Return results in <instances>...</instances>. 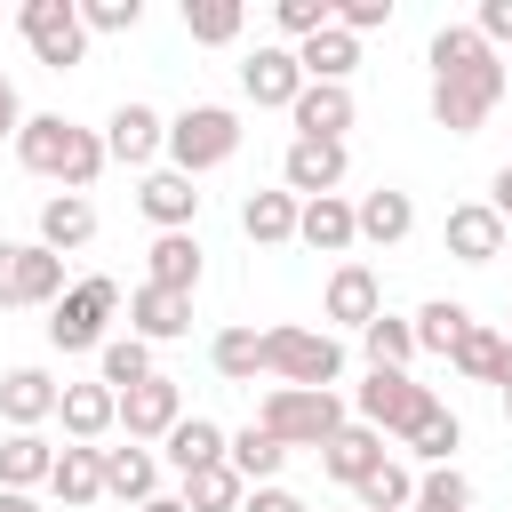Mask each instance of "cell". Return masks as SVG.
I'll list each match as a JSON object with an SVG mask.
<instances>
[{
    "mask_svg": "<svg viewBox=\"0 0 512 512\" xmlns=\"http://www.w3.org/2000/svg\"><path fill=\"white\" fill-rule=\"evenodd\" d=\"M496 96H504V56L472 24H440L432 32V120L448 136H480Z\"/></svg>",
    "mask_w": 512,
    "mask_h": 512,
    "instance_id": "6da1fadb",
    "label": "cell"
},
{
    "mask_svg": "<svg viewBox=\"0 0 512 512\" xmlns=\"http://www.w3.org/2000/svg\"><path fill=\"white\" fill-rule=\"evenodd\" d=\"M16 160L32 168V176H48V184H64V192H88L96 176H104V136L96 128H80V120H64V112H32L24 128H16Z\"/></svg>",
    "mask_w": 512,
    "mask_h": 512,
    "instance_id": "7a4b0ae2",
    "label": "cell"
},
{
    "mask_svg": "<svg viewBox=\"0 0 512 512\" xmlns=\"http://www.w3.org/2000/svg\"><path fill=\"white\" fill-rule=\"evenodd\" d=\"M264 376H280V384H296V392H336V376H344V344H336L328 328H296V320H280V328H264Z\"/></svg>",
    "mask_w": 512,
    "mask_h": 512,
    "instance_id": "3957f363",
    "label": "cell"
},
{
    "mask_svg": "<svg viewBox=\"0 0 512 512\" xmlns=\"http://www.w3.org/2000/svg\"><path fill=\"white\" fill-rule=\"evenodd\" d=\"M432 408H440V392H432V384H416L408 368H368V384L352 392V416H360L368 432H384V440H408Z\"/></svg>",
    "mask_w": 512,
    "mask_h": 512,
    "instance_id": "277c9868",
    "label": "cell"
},
{
    "mask_svg": "<svg viewBox=\"0 0 512 512\" xmlns=\"http://www.w3.org/2000/svg\"><path fill=\"white\" fill-rule=\"evenodd\" d=\"M256 424H264L280 448H328L352 416H344V400H336V392H296V384H272V392H264V408H256Z\"/></svg>",
    "mask_w": 512,
    "mask_h": 512,
    "instance_id": "5b68a950",
    "label": "cell"
},
{
    "mask_svg": "<svg viewBox=\"0 0 512 512\" xmlns=\"http://www.w3.org/2000/svg\"><path fill=\"white\" fill-rule=\"evenodd\" d=\"M232 152H240V112H232V104H184V112L168 120V168L208 176V168H224Z\"/></svg>",
    "mask_w": 512,
    "mask_h": 512,
    "instance_id": "8992f818",
    "label": "cell"
},
{
    "mask_svg": "<svg viewBox=\"0 0 512 512\" xmlns=\"http://www.w3.org/2000/svg\"><path fill=\"white\" fill-rule=\"evenodd\" d=\"M120 312V280L112 272H88L64 288V304L48 312V344L56 352H104V320Z\"/></svg>",
    "mask_w": 512,
    "mask_h": 512,
    "instance_id": "52a82bcc",
    "label": "cell"
},
{
    "mask_svg": "<svg viewBox=\"0 0 512 512\" xmlns=\"http://www.w3.org/2000/svg\"><path fill=\"white\" fill-rule=\"evenodd\" d=\"M16 32H24V48H32L48 72H72V64L88 56V16H80V0H24V8H16Z\"/></svg>",
    "mask_w": 512,
    "mask_h": 512,
    "instance_id": "ba28073f",
    "label": "cell"
},
{
    "mask_svg": "<svg viewBox=\"0 0 512 512\" xmlns=\"http://www.w3.org/2000/svg\"><path fill=\"white\" fill-rule=\"evenodd\" d=\"M240 88H248L256 112H288V104L304 96V64H296V48H288V40H264V48L240 64Z\"/></svg>",
    "mask_w": 512,
    "mask_h": 512,
    "instance_id": "9c48e42d",
    "label": "cell"
},
{
    "mask_svg": "<svg viewBox=\"0 0 512 512\" xmlns=\"http://www.w3.org/2000/svg\"><path fill=\"white\" fill-rule=\"evenodd\" d=\"M184 424V392H176V376H152V384H136V392H120V432L144 448V440H168Z\"/></svg>",
    "mask_w": 512,
    "mask_h": 512,
    "instance_id": "30bf717a",
    "label": "cell"
},
{
    "mask_svg": "<svg viewBox=\"0 0 512 512\" xmlns=\"http://www.w3.org/2000/svg\"><path fill=\"white\" fill-rule=\"evenodd\" d=\"M288 120H296V136H304V144H344V128L360 120V104H352V88L304 80V96L288 104Z\"/></svg>",
    "mask_w": 512,
    "mask_h": 512,
    "instance_id": "8fae6325",
    "label": "cell"
},
{
    "mask_svg": "<svg viewBox=\"0 0 512 512\" xmlns=\"http://www.w3.org/2000/svg\"><path fill=\"white\" fill-rule=\"evenodd\" d=\"M104 152H112L120 168H152V152H168V120H160L152 104H120V112L104 120Z\"/></svg>",
    "mask_w": 512,
    "mask_h": 512,
    "instance_id": "7c38bea8",
    "label": "cell"
},
{
    "mask_svg": "<svg viewBox=\"0 0 512 512\" xmlns=\"http://www.w3.org/2000/svg\"><path fill=\"white\" fill-rule=\"evenodd\" d=\"M504 240H512V224H504L488 200L448 208V256H456V264H496V256H504Z\"/></svg>",
    "mask_w": 512,
    "mask_h": 512,
    "instance_id": "4fadbf2b",
    "label": "cell"
},
{
    "mask_svg": "<svg viewBox=\"0 0 512 512\" xmlns=\"http://www.w3.org/2000/svg\"><path fill=\"white\" fill-rule=\"evenodd\" d=\"M16 304H64V256L40 248V240H16V264H8V312Z\"/></svg>",
    "mask_w": 512,
    "mask_h": 512,
    "instance_id": "5bb4252c",
    "label": "cell"
},
{
    "mask_svg": "<svg viewBox=\"0 0 512 512\" xmlns=\"http://www.w3.org/2000/svg\"><path fill=\"white\" fill-rule=\"evenodd\" d=\"M56 400H64V384H56L48 368H8V376H0V416H8V432H40V424L56 416Z\"/></svg>",
    "mask_w": 512,
    "mask_h": 512,
    "instance_id": "9a60e30c",
    "label": "cell"
},
{
    "mask_svg": "<svg viewBox=\"0 0 512 512\" xmlns=\"http://www.w3.org/2000/svg\"><path fill=\"white\" fill-rule=\"evenodd\" d=\"M280 184H288L296 200H328V192L344 184V144H304V136H296V144L280 152Z\"/></svg>",
    "mask_w": 512,
    "mask_h": 512,
    "instance_id": "2e32d148",
    "label": "cell"
},
{
    "mask_svg": "<svg viewBox=\"0 0 512 512\" xmlns=\"http://www.w3.org/2000/svg\"><path fill=\"white\" fill-rule=\"evenodd\" d=\"M336 328H368L376 312H384V280L368 272V264H336L328 272V304H320Z\"/></svg>",
    "mask_w": 512,
    "mask_h": 512,
    "instance_id": "e0dca14e",
    "label": "cell"
},
{
    "mask_svg": "<svg viewBox=\"0 0 512 512\" xmlns=\"http://www.w3.org/2000/svg\"><path fill=\"white\" fill-rule=\"evenodd\" d=\"M56 416H64V432L80 440V448H96L112 424H120V392L96 376V384H64V400H56Z\"/></svg>",
    "mask_w": 512,
    "mask_h": 512,
    "instance_id": "ac0fdd59",
    "label": "cell"
},
{
    "mask_svg": "<svg viewBox=\"0 0 512 512\" xmlns=\"http://www.w3.org/2000/svg\"><path fill=\"white\" fill-rule=\"evenodd\" d=\"M136 208H144L160 232H192L200 192H192V176H184V168H152V176H144V192H136Z\"/></svg>",
    "mask_w": 512,
    "mask_h": 512,
    "instance_id": "d6986e66",
    "label": "cell"
},
{
    "mask_svg": "<svg viewBox=\"0 0 512 512\" xmlns=\"http://www.w3.org/2000/svg\"><path fill=\"white\" fill-rule=\"evenodd\" d=\"M448 368H456L464 384H504V392H512V336H504V328H480V320H472V336H464V344L448 352Z\"/></svg>",
    "mask_w": 512,
    "mask_h": 512,
    "instance_id": "ffe728a7",
    "label": "cell"
},
{
    "mask_svg": "<svg viewBox=\"0 0 512 512\" xmlns=\"http://www.w3.org/2000/svg\"><path fill=\"white\" fill-rule=\"evenodd\" d=\"M352 216H360V240H376V248H400V240L416 232V200H408V192H392V184L360 192V200H352Z\"/></svg>",
    "mask_w": 512,
    "mask_h": 512,
    "instance_id": "44dd1931",
    "label": "cell"
},
{
    "mask_svg": "<svg viewBox=\"0 0 512 512\" xmlns=\"http://www.w3.org/2000/svg\"><path fill=\"white\" fill-rule=\"evenodd\" d=\"M88 240H96V208H88V192H48V200H40V248L72 256V248H88Z\"/></svg>",
    "mask_w": 512,
    "mask_h": 512,
    "instance_id": "7402d4cb",
    "label": "cell"
},
{
    "mask_svg": "<svg viewBox=\"0 0 512 512\" xmlns=\"http://www.w3.org/2000/svg\"><path fill=\"white\" fill-rule=\"evenodd\" d=\"M296 216H304V200L280 184V192H248L240 200V232L256 240V248H288L296 240Z\"/></svg>",
    "mask_w": 512,
    "mask_h": 512,
    "instance_id": "603a6c76",
    "label": "cell"
},
{
    "mask_svg": "<svg viewBox=\"0 0 512 512\" xmlns=\"http://www.w3.org/2000/svg\"><path fill=\"white\" fill-rule=\"evenodd\" d=\"M296 240H304V248H320V256H344V248L360 240V216H352V200H344V192H328V200H304V216H296Z\"/></svg>",
    "mask_w": 512,
    "mask_h": 512,
    "instance_id": "cb8c5ba5",
    "label": "cell"
},
{
    "mask_svg": "<svg viewBox=\"0 0 512 512\" xmlns=\"http://www.w3.org/2000/svg\"><path fill=\"white\" fill-rule=\"evenodd\" d=\"M128 320H136V336L144 344H168V336H184L192 328V296H176V288H128Z\"/></svg>",
    "mask_w": 512,
    "mask_h": 512,
    "instance_id": "d4e9b609",
    "label": "cell"
},
{
    "mask_svg": "<svg viewBox=\"0 0 512 512\" xmlns=\"http://www.w3.org/2000/svg\"><path fill=\"white\" fill-rule=\"evenodd\" d=\"M104 496H120V504L144 512V504L160 496V456L136 448V440H128V448H104Z\"/></svg>",
    "mask_w": 512,
    "mask_h": 512,
    "instance_id": "484cf974",
    "label": "cell"
},
{
    "mask_svg": "<svg viewBox=\"0 0 512 512\" xmlns=\"http://www.w3.org/2000/svg\"><path fill=\"white\" fill-rule=\"evenodd\" d=\"M224 440H232L224 424H208V416H184V424L160 440V456H168V472H184V480H192V472L224 464Z\"/></svg>",
    "mask_w": 512,
    "mask_h": 512,
    "instance_id": "4316f807",
    "label": "cell"
},
{
    "mask_svg": "<svg viewBox=\"0 0 512 512\" xmlns=\"http://www.w3.org/2000/svg\"><path fill=\"white\" fill-rule=\"evenodd\" d=\"M376 464H384V432H368V424H344V432L320 448V472H328V480H344V488H360Z\"/></svg>",
    "mask_w": 512,
    "mask_h": 512,
    "instance_id": "83f0119b",
    "label": "cell"
},
{
    "mask_svg": "<svg viewBox=\"0 0 512 512\" xmlns=\"http://www.w3.org/2000/svg\"><path fill=\"white\" fill-rule=\"evenodd\" d=\"M144 280H152V288L192 296V288H200V240H192V232H160V240H152V256H144Z\"/></svg>",
    "mask_w": 512,
    "mask_h": 512,
    "instance_id": "f1b7e54d",
    "label": "cell"
},
{
    "mask_svg": "<svg viewBox=\"0 0 512 512\" xmlns=\"http://www.w3.org/2000/svg\"><path fill=\"white\" fill-rule=\"evenodd\" d=\"M48 496L56 504H96L104 496V448H56V472H48Z\"/></svg>",
    "mask_w": 512,
    "mask_h": 512,
    "instance_id": "f546056e",
    "label": "cell"
},
{
    "mask_svg": "<svg viewBox=\"0 0 512 512\" xmlns=\"http://www.w3.org/2000/svg\"><path fill=\"white\" fill-rule=\"evenodd\" d=\"M296 64H304V80H328V88H344V80H352V64H360V40H352L344 24H328V32H312V40L296 48Z\"/></svg>",
    "mask_w": 512,
    "mask_h": 512,
    "instance_id": "4dcf8cb0",
    "label": "cell"
},
{
    "mask_svg": "<svg viewBox=\"0 0 512 512\" xmlns=\"http://www.w3.org/2000/svg\"><path fill=\"white\" fill-rule=\"evenodd\" d=\"M224 464H232L248 488H272V480H280V464H288V448H280L264 424H248V432H232V440H224Z\"/></svg>",
    "mask_w": 512,
    "mask_h": 512,
    "instance_id": "1f68e13d",
    "label": "cell"
},
{
    "mask_svg": "<svg viewBox=\"0 0 512 512\" xmlns=\"http://www.w3.org/2000/svg\"><path fill=\"white\" fill-rule=\"evenodd\" d=\"M48 472H56V448L40 440V432H8L0 440V488H48Z\"/></svg>",
    "mask_w": 512,
    "mask_h": 512,
    "instance_id": "d6a6232c",
    "label": "cell"
},
{
    "mask_svg": "<svg viewBox=\"0 0 512 512\" xmlns=\"http://www.w3.org/2000/svg\"><path fill=\"white\" fill-rule=\"evenodd\" d=\"M96 368H104V384H112V392H136V384H152V376H160V360H152V344H144L136 328H128V336H104Z\"/></svg>",
    "mask_w": 512,
    "mask_h": 512,
    "instance_id": "836d02e7",
    "label": "cell"
},
{
    "mask_svg": "<svg viewBox=\"0 0 512 512\" xmlns=\"http://www.w3.org/2000/svg\"><path fill=\"white\" fill-rule=\"evenodd\" d=\"M464 336H472V312H464V304L432 296V304L416 312V352H440V360H448V352H456Z\"/></svg>",
    "mask_w": 512,
    "mask_h": 512,
    "instance_id": "e575fe53",
    "label": "cell"
},
{
    "mask_svg": "<svg viewBox=\"0 0 512 512\" xmlns=\"http://www.w3.org/2000/svg\"><path fill=\"white\" fill-rule=\"evenodd\" d=\"M208 360H216L224 384H256V376H264V336H256V328H224V336L208 344Z\"/></svg>",
    "mask_w": 512,
    "mask_h": 512,
    "instance_id": "d590c367",
    "label": "cell"
},
{
    "mask_svg": "<svg viewBox=\"0 0 512 512\" xmlns=\"http://www.w3.org/2000/svg\"><path fill=\"white\" fill-rule=\"evenodd\" d=\"M240 504H248V480L232 464H208L184 480V512H240Z\"/></svg>",
    "mask_w": 512,
    "mask_h": 512,
    "instance_id": "8d00e7d4",
    "label": "cell"
},
{
    "mask_svg": "<svg viewBox=\"0 0 512 512\" xmlns=\"http://www.w3.org/2000/svg\"><path fill=\"white\" fill-rule=\"evenodd\" d=\"M240 24H248V8H240V0H184V32H192L200 48L240 40Z\"/></svg>",
    "mask_w": 512,
    "mask_h": 512,
    "instance_id": "74e56055",
    "label": "cell"
},
{
    "mask_svg": "<svg viewBox=\"0 0 512 512\" xmlns=\"http://www.w3.org/2000/svg\"><path fill=\"white\" fill-rule=\"evenodd\" d=\"M360 344H368V368H408V360H416V320L376 312V320L360 328Z\"/></svg>",
    "mask_w": 512,
    "mask_h": 512,
    "instance_id": "f35d334b",
    "label": "cell"
},
{
    "mask_svg": "<svg viewBox=\"0 0 512 512\" xmlns=\"http://www.w3.org/2000/svg\"><path fill=\"white\" fill-rule=\"evenodd\" d=\"M352 496H360V504H368V512H400V504H416V472H408V464H392V456H384V464H376V472H368V480H360V488H352Z\"/></svg>",
    "mask_w": 512,
    "mask_h": 512,
    "instance_id": "ab89813d",
    "label": "cell"
},
{
    "mask_svg": "<svg viewBox=\"0 0 512 512\" xmlns=\"http://www.w3.org/2000/svg\"><path fill=\"white\" fill-rule=\"evenodd\" d=\"M464 448V424H456V408H432L416 432H408V456H424V464H448Z\"/></svg>",
    "mask_w": 512,
    "mask_h": 512,
    "instance_id": "60d3db41",
    "label": "cell"
},
{
    "mask_svg": "<svg viewBox=\"0 0 512 512\" xmlns=\"http://www.w3.org/2000/svg\"><path fill=\"white\" fill-rule=\"evenodd\" d=\"M416 512H472V480H464L456 464H432V472L416 480Z\"/></svg>",
    "mask_w": 512,
    "mask_h": 512,
    "instance_id": "b9f144b4",
    "label": "cell"
},
{
    "mask_svg": "<svg viewBox=\"0 0 512 512\" xmlns=\"http://www.w3.org/2000/svg\"><path fill=\"white\" fill-rule=\"evenodd\" d=\"M272 24L288 32V48H304L312 32H328V24H336V0H272Z\"/></svg>",
    "mask_w": 512,
    "mask_h": 512,
    "instance_id": "7bdbcfd3",
    "label": "cell"
},
{
    "mask_svg": "<svg viewBox=\"0 0 512 512\" xmlns=\"http://www.w3.org/2000/svg\"><path fill=\"white\" fill-rule=\"evenodd\" d=\"M88 32H136L144 24V0H80Z\"/></svg>",
    "mask_w": 512,
    "mask_h": 512,
    "instance_id": "ee69618b",
    "label": "cell"
},
{
    "mask_svg": "<svg viewBox=\"0 0 512 512\" xmlns=\"http://www.w3.org/2000/svg\"><path fill=\"white\" fill-rule=\"evenodd\" d=\"M336 24L360 40V32H376V24H392V0H336Z\"/></svg>",
    "mask_w": 512,
    "mask_h": 512,
    "instance_id": "f6af8a7d",
    "label": "cell"
},
{
    "mask_svg": "<svg viewBox=\"0 0 512 512\" xmlns=\"http://www.w3.org/2000/svg\"><path fill=\"white\" fill-rule=\"evenodd\" d=\"M472 32L496 48V40H512V0H480V16H472Z\"/></svg>",
    "mask_w": 512,
    "mask_h": 512,
    "instance_id": "bcb514c9",
    "label": "cell"
},
{
    "mask_svg": "<svg viewBox=\"0 0 512 512\" xmlns=\"http://www.w3.org/2000/svg\"><path fill=\"white\" fill-rule=\"evenodd\" d=\"M240 512H304V496L272 480V488H248V504H240Z\"/></svg>",
    "mask_w": 512,
    "mask_h": 512,
    "instance_id": "7dc6e473",
    "label": "cell"
},
{
    "mask_svg": "<svg viewBox=\"0 0 512 512\" xmlns=\"http://www.w3.org/2000/svg\"><path fill=\"white\" fill-rule=\"evenodd\" d=\"M16 128H24V104H16V80L0 72V136H16Z\"/></svg>",
    "mask_w": 512,
    "mask_h": 512,
    "instance_id": "c3c4849f",
    "label": "cell"
},
{
    "mask_svg": "<svg viewBox=\"0 0 512 512\" xmlns=\"http://www.w3.org/2000/svg\"><path fill=\"white\" fill-rule=\"evenodd\" d=\"M488 208H496V216H504V224H512V160H504V168H496V184H488Z\"/></svg>",
    "mask_w": 512,
    "mask_h": 512,
    "instance_id": "681fc988",
    "label": "cell"
},
{
    "mask_svg": "<svg viewBox=\"0 0 512 512\" xmlns=\"http://www.w3.org/2000/svg\"><path fill=\"white\" fill-rule=\"evenodd\" d=\"M8 264H16V240H0V312H8Z\"/></svg>",
    "mask_w": 512,
    "mask_h": 512,
    "instance_id": "f907efd6",
    "label": "cell"
},
{
    "mask_svg": "<svg viewBox=\"0 0 512 512\" xmlns=\"http://www.w3.org/2000/svg\"><path fill=\"white\" fill-rule=\"evenodd\" d=\"M0 512H40V504H32L24 488H0Z\"/></svg>",
    "mask_w": 512,
    "mask_h": 512,
    "instance_id": "816d5d0a",
    "label": "cell"
},
{
    "mask_svg": "<svg viewBox=\"0 0 512 512\" xmlns=\"http://www.w3.org/2000/svg\"><path fill=\"white\" fill-rule=\"evenodd\" d=\"M144 512H184V496H152V504H144Z\"/></svg>",
    "mask_w": 512,
    "mask_h": 512,
    "instance_id": "f5cc1de1",
    "label": "cell"
},
{
    "mask_svg": "<svg viewBox=\"0 0 512 512\" xmlns=\"http://www.w3.org/2000/svg\"><path fill=\"white\" fill-rule=\"evenodd\" d=\"M504 416H512V392H504Z\"/></svg>",
    "mask_w": 512,
    "mask_h": 512,
    "instance_id": "db71d44e",
    "label": "cell"
},
{
    "mask_svg": "<svg viewBox=\"0 0 512 512\" xmlns=\"http://www.w3.org/2000/svg\"><path fill=\"white\" fill-rule=\"evenodd\" d=\"M504 80H512V56H504Z\"/></svg>",
    "mask_w": 512,
    "mask_h": 512,
    "instance_id": "11a10c76",
    "label": "cell"
},
{
    "mask_svg": "<svg viewBox=\"0 0 512 512\" xmlns=\"http://www.w3.org/2000/svg\"><path fill=\"white\" fill-rule=\"evenodd\" d=\"M360 512H368V504H360Z\"/></svg>",
    "mask_w": 512,
    "mask_h": 512,
    "instance_id": "9f6ffc18",
    "label": "cell"
},
{
    "mask_svg": "<svg viewBox=\"0 0 512 512\" xmlns=\"http://www.w3.org/2000/svg\"><path fill=\"white\" fill-rule=\"evenodd\" d=\"M504 336H512V328H504Z\"/></svg>",
    "mask_w": 512,
    "mask_h": 512,
    "instance_id": "6f0895ef",
    "label": "cell"
}]
</instances>
